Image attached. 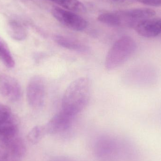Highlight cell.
Here are the masks:
<instances>
[{"label": "cell", "mask_w": 161, "mask_h": 161, "mask_svg": "<svg viewBox=\"0 0 161 161\" xmlns=\"http://www.w3.org/2000/svg\"><path fill=\"white\" fill-rule=\"evenodd\" d=\"M91 81L87 77H80L67 87L62 100V109L75 116L88 105L91 95Z\"/></svg>", "instance_id": "1"}, {"label": "cell", "mask_w": 161, "mask_h": 161, "mask_svg": "<svg viewBox=\"0 0 161 161\" xmlns=\"http://www.w3.org/2000/svg\"><path fill=\"white\" fill-rule=\"evenodd\" d=\"M135 41L128 36L120 38L109 50L105 60V67L109 70L114 69L125 63L136 51Z\"/></svg>", "instance_id": "2"}, {"label": "cell", "mask_w": 161, "mask_h": 161, "mask_svg": "<svg viewBox=\"0 0 161 161\" xmlns=\"http://www.w3.org/2000/svg\"><path fill=\"white\" fill-rule=\"evenodd\" d=\"M26 99L31 108L38 109L43 106L46 96V82L42 76L36 75L30 79L26 88Z\"/></svg>", "instance_id": "3"}, {"label": "cell", "mask_w": 161, "mask_h": 161, "mask_svg": "<svg viewBox=\"0 0 161 161\" xmlns=\"http://www.w3.org/2000/svg\"><path fill=\"white\" fill-rule=\"evenodd\" d=\"M51 13L56 19L71 30L83 31L88 25L87 22L84 18L73 11L62 8L54 7L52 8Z\"/></svg>", "instance_id": "4"}, {"label": "cell", "mask_w": 161, "mask_h": 161, "mask_svg": "<svg viewBox=\"0 0 161 161\" xmlns=\"http://www.w3.org/2000/svg\"><path fill=\"white\" fill-rule=\"evenodd\" d=\"M120 22V26L134 28L138 23L156 15L154 9L149 8H136L116 11Z\"/></svg>", "instance_id": "5"}, {"label": "cell", "mask_w": 161, "mask_h": 161, "mask_svg": "<svg viewBox=\"0 0 161 161\" xmlns=\"http://www.w3.org/2000/svg\"><path fill=\"white\" fill-rule=\"evenodd\" d=\"M22 90L20 84L14 77L5 74L0 75V94L11 102L20 99Z\"/></svg>", "instance_id": "6"}, {"label": "cell", "mask_w": 161, "mask_h": 161, "mask_svg": "<svg viewBox=\"0 0 161 161\" xmlns=\"http://www.w3.org/2000/svg\"><path fill=\"white\" fill-rule=\"evenodd\" d=\"M75 116L62 110L54 115L44 125L47 134H55L69 128Z\"/></svg>", "instance_id": "7"}, {"label": "cell", "mask_w": 161, "mask_h": 161, "mask_svg": "<svg viewBox=\"0 0 161 161\" xmlns=\"http://www.w3.org/2000/svg\"><path fill=\"white\" fill-rule=\"evenodd\" d=\"M133 28L144 37H156L161 34V19L153 18L147 19L137 23Z\"/></svg>", "instance_id": "8"}, {"label": "cell", "mask_w": 161, "mask_h": 161, "mask_svg": "<svg viewBox=\"0 0 161 161\" xmlns=\"http://www.w3.org/2000/svg\"><path fill=\"white\" fill-rule=\"evenodd\" d=\"M54 40L59 46L69 50L80 52L87 50V47L84 44L69 37L57 35L54 37Z\"/></svg>", "instance_id": "9"}, {"label": "cell", "mask_w": 161, "mask_h": 161, "mask_svg": "<svg viewBox=\"0 0 161 161\" xmlns=\"http://www.w3.org/2000/svg\"><path fill=\"white\" fill-rule=\"evenodd\" d=\"M7 31L9 36L18 41H22L26 39L27 32L25 27L19 22L10 20L7 25Z\"/></svg>", "instance_id": "10"}, {"label": "cell", "mask_w": 161, "mask_h": 161, "mask_svg": "<svg viewBox=\"0 0 161 161\" xmlns=\"http://www.w3.org/2000/svg\"><path fill=\"white\" fill-rule=\"evenodd\" d=\"M0 60L8 69H12L15 65V60L9 47L4 40L0 36Z\"/></svg>", "instance_id": "11"}, {"label": "cell", "mask_w": 161, "mask_h": 161, "mask_svg": "<svg viewBox=\"0 0 161 161\" xmlns=\"http://www.w3.org/2000/svg\"><path fill=\"white\" fill-rule=\"evenodd\" d=\"M57 4L62 8L73 12H83L85 10L84 5L79 0H47Z\"/></svg>", "instance_id": "12"}, {"label": "cell", "mask_w": 161, "mask_h": 161, "mask_svg": "<svg viewBox=\"0 0 161 161\" xmlns=\"http://www.w3.org/2000/svg\"><path fill=\"white\" fill-rule=\"evenodd\" d=\"M16 120L11 109L6 105L0 104V130L6 127Z\"/></svg>", "instance_id": "13"}, {"label": "cell", "mask_w": 161, "mask_h": 161, "mask_svg": "<svg viewBox=\"0 0 161 161\" xmlns=\"http://www.w3.org/2000/svg\"><path fill=\"white\" fill-rule=\"evenodd\" d=\"M97 20L100 22L111 26H120L119 17L116 12H106L98 15Z\"/></svg>", "instance_id": "14"}, {"label": "cell", "mask_w": 161, "mask_h": 161, "mask_svg": "<svg viewBox=\"0 0 161 161\" xmlns=\"http://www.w3.org/2000/svg\"><path fill=\"white\" fill-rule=\"evenodd\" d=\"M46 134L44 126H36L28 133V139L32 143H36Z\"/></svg>", "instance_id": "15"}, {"label": "cell", "mask_w": 161, "mask_h": 161, "mask_svg": "<svg viewBox=\"0 0 161 161\" xmlns=\"http://www.w3.org/2000/svg\"><path fill=\"white\" fill-rule=\"evenodd\" d=\"M139 3L153 7H161V0H137Z\"/></svg>", "instance_id": "16"}, {"label": "cell", "mask_w": 161, "mask_h": 161, "mask_svg": "<svg viewBox=\"0 0 161 161\" xmlns=\"http://www.w3.org/2000/svg\"><path fill=\"white\" fill-rule=\"evenodd\" d=\"M114 2H122V1H125V0H112Z\"/></svg>", "instance_id": "17"}]
</instances>
